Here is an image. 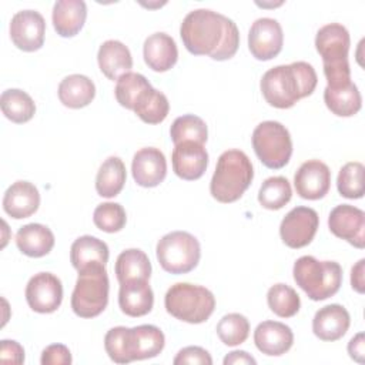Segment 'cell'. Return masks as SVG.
<instances>
[{"mask_svg": "<svg viewBox=\"0 0 365 365\" xmlns=\"http://www.w3.org/2000/svg\"><path fill=\"white\" fill-rule=\"evenodd\" d=\"M180 36L191 54L210 56L217 61L234 57L240 46L237 24L208 9L190 11L181 23Z\"/></svg>", "mask_w": 365, "mask_h": 365, "instance_id": "1", "label": "cell"}, {"mask_svg": "<svg viewBox=\"0 0 365 365\" xmlns=\"http://www.w3.org/2000/svg\"><path fill=\"white\" fill-rule=\"evenodd\" d=\"M318 77L307 61L281 64L264 73L259 87L265 101L275 108H291L297 101L311 96Z\"/></svg>", "mask_w": 365, "mask_h": 365, "instance_id": "2", "label": "cell"}, {"mask_svg": "<svg viewBox=\"0 0 365 365\" xmlns=\"http://www.w3.org/2000/svg\"><path fill=\"white\" fill-rule=\"evenodd\" d=\"M351 38L348 30L339 23L322 26L315 36V48L322 57L324 74L331 88L342 87L351 83V68L348 51Z\"/></svg>", "mask_w": 365, "mask_h": 365, "instance_id": "3", "label": "cell"}, {"mask_svg": "<svg viewBox=\"0 0 365 365\" xmlns=\"http://www.w3.org/2000/svg\"><path fill=\"white\" fill-rule=\"evenodd\" d=\"M252 178L254 168L248 155L241 150H227L218 157L210 192L218 202L230 204L242 197Z\"/></svg>", "mask_w": 365, "mask_h": 365, "instance_id": "4", "label": "cell"}, {"mask_svg": "<svg viewBox=\"0 0 365 365\" xmlns=\"http://www.w3.org/2000/svg\"><path fill=\"white\" fill-rule=\"evenodd\" d=\"M294 281L312 301H324L339 291L342 268L335 261H319L312 255H302L294 262Z\"/></svg>", "mask_w": 365, "mask_h": 365, "instance_id": "5", "label": "cell"}, {"mask_svg": "<svg viewBox=\"0 0 365 365\" xmlns=\"http://www.w3.org/2000/svg\"><path fill=\"white\" fill-rule=\"evenodd\" d=\"M164 307L174 318L188 322H205L215 309L214 294L201 285L177 282L171 285L164 297Z\"/></svg>", "mask_w": 365, "mask_h": 365, "instance_id": "6", "label": "cell"}, {"mask_svg": "<svg viewBox=\"0 0 365 365\" xmlns=\"http://www.w3.org/2000/svg\"><path fill=\"white\" fill-rule=\"evenodd\" d=\"M108 275L106 265H93L78 271L71 294V309L80 318L100 315L108 304Z\"/></svg>", "mask_w": 365, "mask_h": 365, "instance_id": "7", "label": "cell"}, {"mask_svg": "<svg viewBox=\"0 0 365 365\" xmlns=\"http://www.w3.org/2000/svg\"><path fill=\"white\" fill-rule=\"evenodd\" d=\"M155 255L161 268L170 274L192 271L201 258L198 240L187 231H171L158 240Z\"/></svg>", "mask_w": 365, "mask_h": 365, "instance_id": "8", "label": "cell"}, {"mask_svg": "<svg viewBox=\"0 0 365 365\" xmlns=\"http://www.w3.org/2000/svg\"><path fill=\"white\" fill-rule=\"evenodd\" d=\"M252 148L265 167L279 170L288 164L292 154L291 134L279 121H262L252 131Z\"/></svg>", "mask_w": 365, "mask_h": 365, "instance_id": "9", "label": "cell"}, {"mask_svg": "<svg viewBox=\"0 0 365 365\" xmlns=\"http://www.w3.org/2000/svg\"><path fill=\"white\" fill-rule=\"evenodd\" d=\"M318 225L319 217L314 208L295 207L282 218L279 235L287 247L302 248L314 240Z\"/></svg>", "mask_w": 365, "mask_h": 365, "instance_id": "10", "label": "cell"}, {"mask_svg": "<svg viewBox=\"0 0 365 365\" xmlns=\"http://www.w3.org/2000/svg\"><path fill=\"white\" fill-rule=\"evenodd\" d=\"M24 294L29 307L34 312L51 314L61 305L63 285L54 274L38 272L29 279Z\"/></svg>", "mask_w": 365, "mask_h": 365, "instance_id": "11", "label": "cell"}, {"mask_svg": "<svg viewBox=\"0 0 365 365\" xmlns=\"http://www.w3.org/2000/svg\"><path fill=\"white\" fill-rule=\"evenodd\" d=\"M284 44L281 24L271 17L257 19L248 31V48L261 61L271 60L279 54Z\"/></svg>", "mask_w": 365, "mask_h": 365, "instance_id": "12", "label": "cell"}, {"mask_svg": "<svg viewBox=\"0 0 365 365\" xmlns=\"http://www.w3.org/2000/svg\"><path fill=\"white\" fill-rule=\"evenodd\" d=\"M329 231L362 250L365 247V212L354 205L341 204L331 210L328 217Z\"/></svg>", "mask_w": 365, "mask_h": 365, "instance_id": "13", "label": "cell"}, {"mask_svg": "<svg viewBox=\"0 0 365 365\" xmlns=\"http://www.w3.org/2000/svg\"><path fill=\"white\" fill-rule=\"evenodd\" d=\"M46 34L44 17L36 10H20L10 21V38L13 44L23 51H36L41 48Z\"/></svg>", "mask_w": 365, "mask_h": 365, "instance_id": "14", "label": "cell"}, {"mask_svg": "<svg viewBox=\"0 0 365 365\" xmlns=\"http://www.w3.org/2000/svg\"><path fill=\"white\" fill-rule=\"evenodd\" d=\"M297 194L304 200L324 198L331 187L329 167L319 160H308L301 164L294 175Z\"/></svg>", "mask_w": 365, "mask_h": 365, "instance_id": "15", "label": "cell"}, {"mask_svg": "<svg viewBox=\"0 0 365 365\" xmlns=\"http://www.w3.org/2000/svg\"><path fill=\"white\" fill-rule=\"evenodd\" d=\"M171 163L175 175L187 181H194L204 175L208 165V153L202 144L182 141L174 147Z\"/></svg>", "mask_w": 365, "mask_h": 365, "instance_id": "16", "label": "cell"}, {"mask_svg": "<svg viewBox=\"0 0 365 365\" xmlns=\"http://www.w3.org/2000/svg\"><path fill=\"white\" fill-rule=\"evenodd\" d=\"M131 173L134 181L145 188H153L161 184L167 175V161L155 147H145L138 150L131 163Z\"/></svg>", "mask_w": 365, "mask_h": 365, "instance_id": "17", "label": "cell"}, {"mask_svg": "<svg viewBox=\"0 0 365 365\" xmlns=\"http://www.w3.org/2000/svg\"><path fill=\"white\" fill-rule=\"evenodd\" d=\"M351 324L349 312L339 304H329L319 308L312 319V332L321 341L332 342L341 339Z\"/></svg>", "mask_w": 365, "mask_h": 365, "instance_id": "18", "label": "cell"}, {"mask_svg": "<svg viewBox=\"0 0 365 365\" xmlns=\"http://www.w3.org/2000/svg\"><path fill=\"white\" fill-rule=\"evenodd\" d=\"M254 342L259 352L268 356H279L294 344L292 329L278 321H262L254 331Z\"/></svg>", "mask_w": 365, "mask_h": 365, "instance_id": "19", "label": "cell"}, {"mask_svg": "<svg viewBox=\"0 0 365 365\" xmlns=\"http://www.w3.org/2000/svg\"><path fill=\"white\" fill-rule=\"evenodd\" d=\"M40 205V192L30 181H16L4 192L3 210L14 220L33 215Z\"/></svg>", "mask_w": 365, "mask_h": 365, "instance_id": "20", "label": "cell"}, {"mask_svg": "<svg viewBox=\"0 0 365 365\" xmlns=\"http://www.w3.org/2000/svg\"><path fill=\"white\" fill-rule=\"evenodd\" d=\"M118 305L128 317H144L154 305V294L148 279H131L120 284Z\"/></svg>", "mask_w": 365, "mask_h": 365, "instance_id": "21", "label": "cell"}, {"mask_svg": "<svg viewBox=\"0 0 365 365\" xmlns=\"http://www.w3.org/2000/svg\"><path fill=\"white\" fill-rule=\"evenodd\" d=\"M143 56L145 64L158 73L168 71L178 60V48L171 36L157 31L148 36L143 46Z\"/></svg>", "mask_w": 365, "mask_h": 365, "instance_id": "22", "label": "cell"}, {"mask_svg": "<svg viewBox=\"0 0 365 365\" xmlns=\"http://www.w3.org/2000/svg\"><path fill=\"white\" fill-rule=\"evenodd\" d=\"M101 73L108 80H118L133 68V57L128 47L118 40L104 41L97 53Z\"/></svg>", "mask_w": 365, "mask_h": 365, "instance_id": "23", "label": "cell"}, {"mask_svg": "<svg viewBox=\"0 0 365 365\" xmlns=\"http://www.w3.org/2000/svg\"><path fill=\"white\" fill-rule=\"evenodd\" d=\"M87 6L83 0H58L53 6V26L58 36L73 37L84 26Z\"/></svg>", "mask_w": 365, "mask_h": 365, "instance_id": "24", "label": "cell"}, {"mask_svg": "<svg viewBox=\"0 0 365 365\" xmlns=\"http://www.w3.org/2000/svg\"><path fill=\"white\" fill-rule=\"evenodd\" d=\"M165 345L163 331L150 324L130 328V355L133 361H143L157 356Z\"/></svg>", "mask_w": 365, "mask_h": 365, "instance_id": "25", "label": "cell"}, {"mask_svg": "<svg viewBox=\"0 0 365 365\" xmlns=\"http://www.w3.org/2000/svg\"><path fill=\"white\" fill-rule=\"evenodd\" d=\"M54 234L43 224L31 222L20 227L16 234L17 248L27 257L40 258L47 255L54 247Z\"/></svg>", "mask_w": 365, "mask_h": 365, "instance_id": "26", "label": "cell"}, {"mask_svg": "<svg viewBox=\"0 0 365 365\" xmlns=\"http://www.w3.org/2000/svg\"><path fill=\"white\" fill-rule=\"evenodd\" d=\"M70 261L77 271L93 265H106L108 261V247L97 237L81 235L71 244Z\"/></svg>", "mask_w": 365, "mask_h": 365, "instance_id": "27", "label": "cell"}, {"mask_svg": "<svg viewBox=\"0 0 365 365\" xmlns=\"http://www.w3.org/2000/svg\"><path fill=\"white\" fill-rule=\"evenodd\" d=\"M96 97L94 83L83 74H70L58 84V98L68 108H83Z\"/></svg>", "mask_w": 365, "mask_h": 365, "instance_id": "28", "label": "cell"}, {"mask_svg": "<svg viewBox=\"0 0 365 365\" xmlns=\"http://www.w3.org/2000/svg\"><path fill=\"white\" fill-rule=\"evenodd\" d=\"M324 101L328 110L339 117H351L355 115L362 106L361 93L352 81L346 86L331 88L325 87L324 90Z\"/></svg>", "mask_w": 365, "mask_h": 365, "instance_id": "29", "label": "cell"}, {"mask_svg": "<svg viewBox=\"0 0 365 365\" xmlns=\"http://www.w3.org/2000/svg\"><path fill=\"white\" fill-rule=\"evenodd\" d=\"M125 165L120 157L111 155L100 165L96 177L97 194L106 198L118 195L125 184Z\"/></svg>", "mask_w": 365, "mask_h": 365, "instance_id": "30", "label": "cell"}, {"mask_svg": "<svg viewBox=\"0 0 365 365\" xmlns=\"http://www.w3.org/2000/svg\"><path fill=\"white\" fill-rule=\"evenodd\" d=\"M115 277L120 284L131 279H150L151 262L147 254L138 248L123 251L115 259Z\"/></svg>", "mask_w": 365, "mask_h": 365, "instance_id": "31", "label": "cell"}, {"mask_svg": "<svg viewBox=\"0 0 365 365\" xmlns=\"http://www.w3.org/2000/svg\"><path fill=\"white\" fill-rule=\"evenodd\" d=\"M133 111L147 124H160L170 111V103L164 93L150 87L137 98Z\"/></svg>", "mask_w": 365, "mask_h": 365, "instance_id": "32", "label": "cell"}, {"mask_svg": "<svg viewBox=\"0 0 365 365\" xmlns=\"http://www.w3.org/2000/svg\"><path fill=\"white\" fill-rule=\"evenodd\" d=\"M0 106L3 114L16 124L30 121L36 113V104L33 98L20 88H9L3 91L0 97Z\"/></svg>", "mask_w": 365, "mask_h": 365, "instance_id": "33", "label": "cell"}, {"mask_svg": "<svg viewBox=\"0 0 365 365\" xmlns=\"http://www.w3.org/2000/svg\"><path fill=\"white\" fill-rule=\"evenodd\" d=\"M170 137L174 145L182 141H194L204 145L208 138V128L201 117L194 114H184L173 121Z\"/></svg>", "mask_w": 365, "mask_h": 365, "instance_id": "34", "label": "cell"}, {"mask_svg": "<svg viewBox=\"0 0 365 365\" xmlns=\"http://www.w3.org/2000/svg\"><path fill=\"white\" fill-rule=\"evenodd\" d=\"M292 197V188L289 181L282 177L267 178L258 191V202L267 210H279L289 202Z\"/></svg>", "mask_w": 365, "mask_h": 365, "instance_id": "35", "label": "cell"}, {"mask_svg": "<svg viewBox=\"0 0 365 365\" xmlns=\"http://www.w3.org/2000/svg\"><path fill=\"white\" fill-rule=\"evenodd\" d=\"M267 302L269 309L281 318L294 317L301 307V299L297 291L282 282L275 284L268 289Z\"/></svg>", "mask_w": 365, "mask_h": 365, "instance_id": "36", "label": "cell"}, {"mask_svg": "<svg viewBox=\"0 0 365 365\" xmlns=\"http://www.w3.org/2000/svg\"><path fill=\"white\" fill-rule=\"evenodd\" d=\"M217 335L228 346L241 345L250 335V321L238 312L227 314L217 324Z\"/></svg>", "mask_w": 365, "mask_h": 365, "instance_id": "37", "label": "cell"}, {"mask_svg": "<svg viewBox=\"0 0 365 365\" xmlns=\"http://www.w3.org/2000/svg\"><path fill=\"white\" fill-rule=\"evenodd\" d=\"M150 87L153 86L143 74L130 71L117 80V84L114 88L115 100L118 101L120 106L128 110H133L137 98L141 96L143 91H145Z\"/></svg>", "mask_w": 365, "mask_h": 365, "instance_id": "38", "label": "cell"}, {"mask_svg": "<svg viewBox=\"0 0 365 365\" xmlns=\"http://www.w3.org/2000/svg\"><path fill=\"white\" fill-rule=\"evenodd\" d=\"M364 164L351 161L341 167L336 177V188L339 194L349 200H358L364 195Z\"/></svg>", "mask_w": 365, "mask_h": 365, "instance_id": "39", "label": "cell"}, {"mask_svg": "<svg viewBox=\"0 0 365 365\" xmlns=\"http://www.w3.org/2000/svg\"><path fill=\"white\" fill-rule=\"evenodd\" d=\"M93 221L96 227L104 232H118L127 222V214L118 202H103L96 207Z\"/></svg>", "mask_w": 365, "mask_h": 365, "instance_id": "40", "label": "cell"}, {"mask_svg": "<svg viewBox=\"0 0 365 365\" xmlns=\"http://www.w3.org/2000/svg\"><path fill=\"white\" fill-rule=\"evenodd\" d=\"M104 348L110 359L115 364L133 362L130 355V328L114 327L104 336Z\"/></svg>", "mask_w": 365, "mask_h": 365, "instance_id": "41", "label": "cell"}, {"mask_svg": "<svg viewBox=\"0 0 365 365\" xmlns=\"http://www.w3.org/2000/svg\"><path fill=\"white\" fill-rule=\"evenodd\" d=\"M174 365H181V364H201V365H211L212 364V358L208 354V351H205L201 346H185L182 349L178 351V354L175 355Z\"/></svg>", "mask_w": 365, "mask_h": 365, "instance_id": "42", "label": "cell"}, {"mask_svg": "<svg viewBox=\"0 0 365 365\" xmlns=\"http://www.w3.org/2000/svg\"><path fill=\"white\" fill-rule=\"evenodd\" d=\"M71 361V352L63 344H53L46 346L40 358L41 365H70Z\"/></svg>", "mask_w": 365, "mask_h": 365, "instance_id": "43", "label": "cell"}, {"mask_svg": "<svg viewBox=\"0 0 365 365\" xmlns=\"http://www.w3.org/2000/svg\"><path fill=\"white\" fill-rule=\"evenodd\" d=\"M0 362L1 364H16L24 362L23 346L13 339H1L0 342Z\"/></svg>", "mask_w": 365, "mask_h": 365, "instance_id": "44", "label": "cell"}, {"mask_svg": "<svg viewBox=\"0 0 365 365\" xmlns=\"http://www.w3.org/2000/svg\"><path fill=\"white\" fill-rule=\"evenodd\" d=\"M348 354L349 356L359 362L364 364V355H365V336L362 332L356 334L354 338H351V341L348 342Z\"/></svg>", "mask_w": 365, "mask_h": 365, "instance_id": "45", "label": "cell"}, {"mask_svg": "<svg viewBox=\"0 0 365 365\" xmlns=\"http://www.w3.org/2000/svg\"><path fill=\"white\" fill-rule=\"evenodd\" d=\"M365 259L361 258L351 269V287L355 289L358 294H364L365 291Z\"/></svg>", "mask_w": 365, "mask_h": 365, "instance_id": "46", "label": "cell"}, {"mask_svg": "<svg viewBox=\"0 0 365 365\" xmlns=\"http://www.w3.org/2000/svg\"><path fill=\"white\" fill-rule=\"evenodd\" d=\"M224 365H242V364H252V365H255L257 364V361H255V358L254 356H251L248 352H245V351H232V352H230L225 358H224Z\"/></svg>", "mask_w": 365, "mask_h": 365, "instance_id": "47", "label": "cell"}]
</instances>
